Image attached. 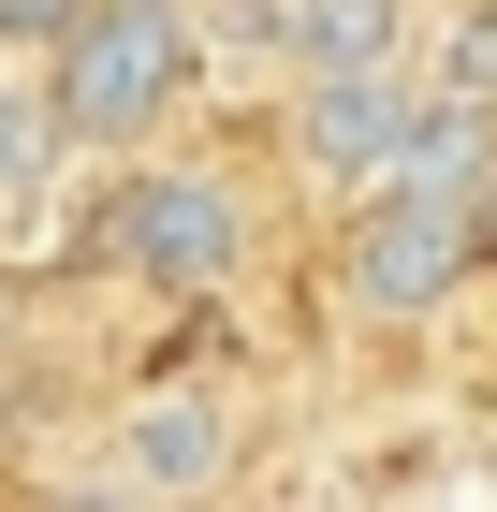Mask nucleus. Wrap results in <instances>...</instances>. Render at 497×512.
I'll list each match as a JSON object with an SVG mask.
<instances>
[{
  "mask_svg": "<svg viewBox=\"0 0 497 512\" xmlns=\"http://www.w3.org/2000/svg\"><path fill=\"white\" fill-rule=\"evenodd\" d=\"M483 249H497V205H483V191L381 176V191L337 205V308H351V322H439Z\"/></svg>",
  "mask_w": 497,
  "mask_h": 512,
  "instance_id": "obj_3",
  "label": "nucleus"
},
{
  "mask_svg": "<svg viewBox=\"0 0 497 512\" xmlns=\"http://www.w3.org/2000/svg\"><path fill=\"white\" fill-rule=\"evenodd\" d=\"M88 249H103L132 293H161V308H220L234 278H249V249H264V205H249L234 161L132 147V161H117V191L88 205Z\"/></svg>",
  "mask_w": 497,
  "mask_h": 512,
  "instance_id": "obj_2",
  "label": "nucleus"
},
{
  "mask_svg": "<svg viewBox=\"0 0 497 512\" xmlns=\"http://www.w3.org/2000/svg\"><path fill=\"white\" fill-rule=\"evenodd\" d=\"M424 59V0H293L278 15V74H395Z\"/></svg>",
  "mask_w": 497,
  "mask_h": 512,
  "instance_id": "obj_7",
  "label": "nucleus"
},
{
  "mask_svg": "<svg viewBox=\"0 0 497 512\" xmlns=\"http://www.w3.org/2000/svg\"><path fill=\"white\" fill-rule=\"evenodd\" d=\"M103 469L147 483V498H220V483L249 469V410H234L220 381H147L103 425Z\"/></svg>",
  "mask_w": 497,
  "mask_h": 512,
  "instance_id": "obj_5",
  "label": "nucleus"
},
{
  "mask_svg": "<svg viewBox=\"0 0 497 512\" xmlns=\"http://www.w3.org/2000/svg\"><path fill=\"white\" fill-rule=\"evenodd\" d=\"M220 44H205V0H74V30L44 44V88L74 118L88 161H132L205 103Z\"/></svg>",
  "mask_w": 497,
  "mask_h": 512,
  "instance_id": "obj_1",
  "label": "nucleus"
},
{
  "mask_svg": "<svg viewBox=\"0 0 497 512\" xmlns=\"http://www.w3.org/2000/svg\"><path fill=\"white\" fill-rule=\"evenodd\" d=\"M59 30H74V0H0V59H44Z\"/></svg>",
  "mask_w": 497,
  "mask_h": 512,
  "instance_id": "obj_9",
  "label": "nucleus"
},
{
  "mask_svg": "<svg viewBox=\"0 0 497 512\" xmlns=\"http://www.w3.org/2000/svg\"><path fill=\"white\" fill-rule=\"evenodd\" d=\"M424 74L497 103V0H439V30H424Z\"/></svg>",
  "mask_w": 497,
  "mask_h": 512,
  "instance_id": "obj_8",
  "label": "nucleus"
},
{
  "mask_svg": "<svg viewBox=\"0 0 497 512\" xmlns=\"http://www.w3.org/2000/svg\"><path fill=\"white\" fill-rule=\"evenodd\" d=\"M410 118H424V59H395V74H293L278 88V161L322 205H351L410 161Z\"/></svg>",
  "mask_w": 497,
  "mask_h": 512,
  "instance_id": "obj_4",
  "label": "nucleus"
},
{
  "mask_svg": "<svg viewBox=\"0 0 497 512\" xmlns=\"http://www.w3.org/2000/svg\"><path fill=\"white\" fill-rule=\"evenodd\" d=\"M59 161H88V147H74V118H59V88L30 59V74H0V249H30L59 220Z\"/></svg>",
  "mask_w": 497,
  "mask_h": 512,
  "instance_id": "obj_6",
  "label": "nucleus"
}]
</instances>
